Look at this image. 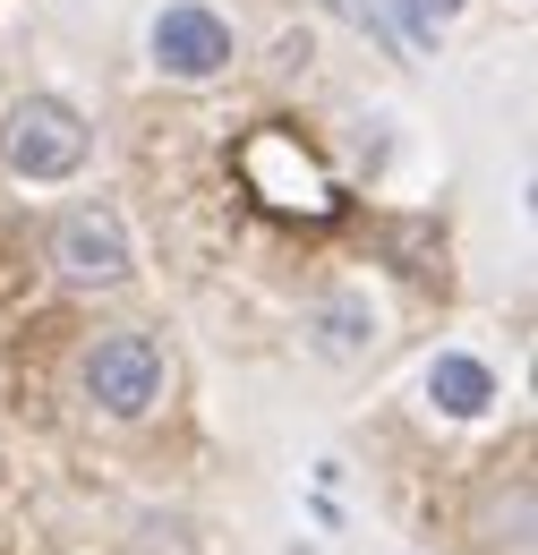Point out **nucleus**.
<instances>
[{"instance_id":"nucleus-1","label":"nucleus","mask_w":538,"mask_h":555,"mask_svg":"<svg viewBox=\"0 0 538 555\" xmlns=\"http://www.w3.org/2000/svg\"><path fill=\"white\" fill-rule=\"evenodd\" d=\"M86 154H94V129H86L77 103H61V94H26V103H9V120H0V163H9L17 180H35V189L77 180Z\"/></svg>"},{"instance_id":"nucleus-2","label":"nucleus","mask_w":538,"mask_h":555,"mask_svg":"<svg viewBox=\"0 0 538 555\" xmlns=\"http://www.w3.org/2000/svg\"><path fill=\"white\" fill-rule=\"evenodd\" d=\"M145 52H154V77H171V86H214L240 61V26L205 0H163L145 26Z\"/></svg>"},{"instance_id":"nucleus-3","label":"nucleus","mask_w":538,"mask_h":555,"mask_svg":"<svg viewBox=\"0 0 538 555\" xmlns=\"http://www.w3.org/2000/svg\"><path fill=\"white\" fill-rule=\"evenodd\" d=\"M77 385L103 418H145L163 393H171V359L154 334H103V343L77 359Z\"/></svg>"},{"instance_id":"nucleus-4","label":"nucleus","mask_w":538,"mask_h":555,"mask_svg":"<svg viewBox=\"0 0 538 555\" xmlns=\"http://www.w3.org/2000/svg\"><path fill=\"white\" fill-rule=\"evenodd\" d=\"M52 274L68 282V291H120V282L137 274V248H129V222L112 206H68L61 222H52Z\"/></svg>"},{"instance_id":"nucleus-5","label":"nucleus","mask_w":538,"mask_h":555,"mask_svg":"<svg viewBox=\"0 0 538 555\" xmlns=\"http://www.w3.org/2000/svg\"><path fill=\"white\" fill-rule=\"evenodd\" d=\"M427 402H436L445 418L496 411V367H487V359H471V350H436V359H427Z\"/></svg>"},{"instance_id":"nucleus-6","label":"nucleus","mask_w":538,"mask_h":555,"mask_svg":"<svg viewBox=\"0 0 538 555\" xmlns=\"http://www.w3.org/2000/svg\"><path fill=\"white\" fill-rule=\"evenodd\" d=\"M368 343H376V308H368L359 291H334V299L308 308V350H317V359H359Z\"/></svg>"},{"instance_id":"nucleus-7","label":"nucleus","mask_w":538,"mask_h":555,"mask_svg":"<svg viewBox=\"0 0 538 555\" xmlns=\"http://www.w3.org/2000/svg\"><path fill=\"white\" fill-rule=\"evenodd\" d=\"M478 547L487 555H530V479H513V495H487Z\"/></svg>"},{"instance_id":"nucleus-8","label":"nucleus","mask_w":538,"mask_h":555,"mask_svg":"<svg viewBox=\"0 0 538 555\" xmlns=\"http://www.w3.org/2000/svg\"><path fill=\"white\" fill-rule=\"evenodd\" d=\"M471 0H402V26H410V43H436L453 17H462Z\"/></svg>"}]
</instances>
